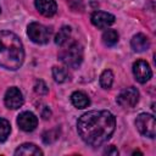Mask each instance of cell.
<instances>
[{"mask_svg": "<svg viewBox=\"0 0 156 156\" xmlns=\"http://www.w3.org/2000/svg\"><path fill=\"white\" fill-rule=\"evenodd\" d=\"M23 60H24V50L20 38L10 30H1L0 66L6 69L16 71L22 66Z\"/></svg>", "mask_w": 156, "mask_h": 156, "instance_id": "cell-2", "label": "cell"}, {"mask_svg": "<svg viewBox=\"0 0 156 156\" xmlns=\"http://www.w3.org/2000/svg\"><path fill=\"white\" fill-rule=\"evenodd\" d=\"M50 115H51V111L49 110V107H44L43 108V111H41V117L44 118V119H48L49 117H50Z\"/></svg>", "mask_w": 156, "mask_h": 156, "instance_id": "cell-23", "label": "cell"}, {"mask_svg": "<svg viewBox=\"0 0 156 156\" xmlns=\"http://www.w3.org/2000/svg\"><path fill=\"white\" fill-rule=\"evenodd\" d=\"M17 124L20 129H22L23 132H32L38 126V118L34 113L29 111H24L20 113V116L17 117Z\"/></svg>", "mask_w": 156, "mask_h": 156, "instance_id": "cell-9", "label": "cell"}, {"mask_svg": "<svg viewBox=\"0 0 156 156\" xmlns=\"http://www.w3.org/2000/svg\"><path fill=\"white\" fill-rule=\"evenodd\" d=\"M90 20H91V23L100 29L107 28L115 23V16L108 12H104V11H95L91 15Z\"/></svg>", "mask_w": 156, "mask_h": 156, "instance_id": "cell-10", "label": "cell"}, {"mask_svg": "<svg viewBox=\"0 0 156 156\" xmlns=\"http://www.w3.org/2000/svg\"><path fill=\"white\" fill-rule=\"evenodd\" d=\"M116 101L123 108H132L139 101V91L134 87L126 88L118 94V96L116 98Z\"/></svg>", "mask_w": 156, "mask_h": 156, "instance_id": "cell-6", "label": "cell"}, {"mask_svg": "<svg viewBox=\"0 0 156 156\" xmlns=\"http://www.w3.org/2000/svg\"><path fill=\"white\" fill-rule=\"evenodd\" d=\"M15 155L18 156V155H24V156H39V155H43V151L34 144H30V143H26V144H22L21 146H18L15 151Z\"/></svg>", "mask_w": 156, "mask_h": 156, "instance_id": "cell-13", "label": "cell"}, {"mask_svg": "<svg viewBox=\"0 0 156 156\" xmlns=\"http://www.w3.org/2000/svg\"><path fill=\"white\" fill-rule=\"evenodd\" d=\"M116 128L115 116L106 110L89 111L77 121V130L82 140L90 146H99L107 141Z\"/></svg>", "mask_w": 156, "mask_h": 156, "instance_id": "cell-1", "label": "cell"}, {"mask_svg": "<svg viewBox=\"0 0 156 156\" xmlns=\"http://www.w3.org/2000/svg\"><path fill=\"white\" fill-rule=\"evenodd\" d=\"M57 138H58V130L57 129H51V130H48L43 134V141L45 144H51Z\"/></svg>", "mask_w": 156, "mask_h": 156, "instance_id": "cell-20", "label": "cell"}, {"mask_svg": "<svg viewBox=\"0 0 156 156\" xmlns=\"http://www.w3.org/2000/svg\"><path fill=\"white\" fill-rule=\"evenodd\" d=\"M52 77L55 82L63 83L68 79V72L62 67H52Z\"/></svg>", "mask_w": 156, "mask_h": 156, "instance_id": "cell-18", "label": "cell"}, {"mask_svg": "<svg viewBox=\"0 0 156 156\" xmlns=\"http://www.w3.org/2000/svg\"><path fill=\"white\" fill-rule=\"evenodd\" d=\"M4 102H5L7 108H11V110L20 108L23 105V95H22V93L20 91L18 88L11 87L5 93Z\"/></svg>", "mask_w": 156, "mask_h": 156, "instance_id": "cell-7", "label": "cell"}, {"mask_svg": "<svg viewBox=\"0 0 156 156\" xmlns=\"http://www.w3.org/2000/svg\"><path fill=\"white\" fill-rule=\"evenodd\" d=\"M135 127L138 132L147 138H155L156 134V123L155 117L149 113H140L135 119Z\"/></svg>", "mask_w": 156, "mask_h": 156, "instance_id": "cell-4", "label": "cell"}, {"mask_svg": "<svg viewBox=\"0 0 156 156\" xmlns=\"http://www.w3.org/2000/svg\"><path fill=\"white\" fill-rule=\"evenodd\" d=\"M130 45H132V48H133L134 51H136V52H143V51H145V50L149 49L150 41H149V39H147L146 35L139 33V34H135V35L132 38Z\"/></svg>", "mask_w": 156, "mask_h": 156, "instance_id": "cell-12", "label": "cell"}, {"mask_svg": "<svg viewBox=\"0 0 156 156\" xmlns=\"http://www.w3.org/2000/svg\"><path fill=\"white\" fill-rule=\"evenodd\" d=\"M27 34L29 39L35 44H46L50 39L51 30L38 22H32L27 28Z\"/></svg>", "mask_w": 156, "mask_h": 156, "instance_id": "cell-5", "label": "cell"}, {"mask_svg": "<svg viewBox=\"0 0 156 156\" xmlns=\"http://www.w3.org/2000/svg\"><path fill=\"white\" fill-rule=\"evenodd\" d=\"M69 35H71V28H69L68 26H63V27L58 30V33L55 35V44H57V45H60V46L63 45L65 43H67Z\"/></svg>", "mask_w": 156, "mask_h": 156, "instance_id": "cell-16", "label": "cell"}, {"mask_svg": "<svg viewBox=\"0 0 156 156\" xmlns=\"http://www.w3.org/2000/svg\"><path fill=\"white\" fill-rule=\"evenodd\" d=\"M102 41L106 46H113L118 41V33L115 29H107L102 34Z\"/></svg>", "mask_w": 156, "mask_h": 156, "instance_id": "cell-15", "label": "cell"}, {"mask_svg": "<svg viewBox=\"0 0 156 156\" xmlns=\"http://www.w3.org/2000/svg\"><path fill=\"white\" fill-rule=\"evenodd\" d=\"M35 7L45 17H51L57 11V5L55 0H35Z\"/></svg>", "mask_w": 156, "mask_h": 156, "instance_id": "cell-11", "label": "cell"}, {"mask_svg": "<svg viewBox=\"0 0 156 156\" xmlns=\"http://www.w3.org/2000/svg\"><path fill=\"white\" fill-rule=\"evenodd\" d=\"M113 83V73L110 69H105L100 76V85L104 89H110Z\"/></svg>", "mask_w": 156, "mask_h": 156, "instance_id": "cell-17", "label": "cell"}, {"mask_svg": "<svg viewBox=\"0 0 156 156\" xmlns=\"http://www.w3.org/2000/svg\"><path fill=\"white\" fill-rule=\"evenodd\" d=\"M11 126L10 122L5 118H0V141H5L10 135Z\"/></svg>", "mask_w": 156, "mask_h": 156, "instance_id": "cell-19", "label": "cell"}, {"mask_svg": "<svg viewBox=\"0 0 156 156\" xmlns=\"http://www.w3.org/2000/svg\"><path fill=\"white\" fill-rule=\"evenodd\" d=\"M34 91H35L38 95H46V94L49 93V88H48V85L45 84L44 80L38 79V80L35 82V84H34Z\"/></svg>", "mask_w": 156, "mask_h": 156, "instance_id": "cell-21", "label": "cell"}, {"mask_svg": "<svg viewBox=\"0 0 156 156\" xmlns=\"http://www.w3.org/2000/svg\"><path fill=\"white\" fill-rule=\"evenodd\" d=\"M71 102L77 108H85V107L89 106L90 100H89L88 95L84 94L83 91H74L71 95Z\"/></svg>", "mask_w": 156, "mask_h": 156, "instance_id": "cell-14", "label": "cell"}, {"mask_svg": "<svg viewBox=\"0 0 156 156\" xmlns=\"http://www.w3.org/2000/svg\"><path fill=\"white\" fill-rule=\"evenodd\" d=\"M133 74L139 83H146L151 78L152 72H151V68L146 61L138 60L133 65Z\"/></svg>", "mask_w": 156, "mask_h": 156, "instance_id": "cell-8", "label": "cell"}, {"mask_svg": "<svg viewBox=\"0 0 156 156\" xmlns=\"http://www.w3.org/2000/svg\"><path fill=\"white\" fill-rule=\"evenodd\" d=\"M104 154L105 155H118V151H117V149L115 147V146H108L105 151H104Z\"/></svg>", "mask_w": 156, "mask_h": 156, "instance_id": "cell-22", "label": "cell"}, {"mask_svg": "<svg viewBox=\"0 0 156 156\" xmlns=\"http://www.w3.org/2000/svg\"><path fill=\"white\" fill-rule=\"evenodd\" d=\"M0 12H1V9H0Z\"/></svg>", "mask_w": 156, "mask_h": 156, "instance_id": "cell-24", "label": "cell"}, {"mask_svg": "<svg viewBox=\"0 0 156 156\" xmlns=\"http://www.w3.org/2000/svg\"><path fill=\"white\" fill-rule=\"evenodd\" d=\"M58 58L67 67L78 68L79 65L83 61V49H82V46L78 43L73 41L67 48H65V49L61 50V52L58 55Z\"/></svg>", "mask_w": 156, "mask_h": 156, "instance_id": "cell-3", "label": "cell"}]
</instances>
